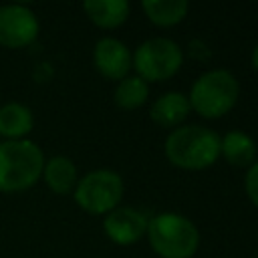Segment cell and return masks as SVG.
Wrapping results in <instances>:
<instances>
[{"label": "cell", "instance_id": "cell-1", "mask_svg": "<svg viewBox=\"0 0 258 258\" xmlns=\"http://www.w3.org/2000/svg\"><path fill=\"white\" fill-rule=\"evenodd\" d=\"M44 167V153L32 139L0 141V191L18 194L32 187Z\"/></svg>", "mask_w": 258, "mask_h": 258}, {"label": "cell", "instance_id": "cell-2", "mask_svg": "<svg viewBox=\"0 0 258 258\" xmlns=\"http://www.w3.org/2000/svg\"><path fill=\"white\" fill-rule=\"evenodd\" d=\"M167 159L181 169H206L220 157V135L204 125L175 127L165 139Z\"/></svg>", "mask_w": 258, "mask_h": 258}, {"label": "cell", "instance_id": "cell-3", "mask_svg": "<svg viewBox=\"0 0 258 258\" xmlns=\"http://www.w3.org/2000/svg\"><path fill=\"white\" fill-rule=\"evenodd\" d=\"M147 238L153 252L161 258H191L200 248V232L196 224L173 212L149 218Z\"/></svg>", "mask_w": 258, "mask_h": 258}, {"label": "cell", "instance_id": "cell-4", "mask_svg": "<svg viewBox=\"0 0 258 258\" xmlns=\"http://www.w3.org/2000/svg\"><path fill=\"white\" fill-rule=\"evenodd\" d=\"M238 97L240 83L236 75L226 69H212L194 81L187 101L198 115L206 119H218L234 109Z\"/></svg>", "mask_w": 258, "mask_h": 258}, {"label": "cell", "instance_id": "cell-5", "mask_svg": "<svg viewBox=\"0 0 258 258\" xmlns=\"http://www.w3.org/2000/svg\"><path fill=\"white\" fill-rule=\"evenodd\" d=\"M123 179L113 169H93L79 177L73 196L81 210L93 216L109 214L123 198Z\"/></svg>", "mask_w": 258, "mask_h": 258}, {"label": "cell", "instance_id": "cell-6", "mask_svg": "<svg viewBox=\"0 0 258 258\" xmlns=\"http://www.w3.org/2000/svg\"><path fill=\"white\" fill-rule=\"evenodd\" d=\"M183 62L181 46L167 36H153L141 42L131 54V67H135L137 77L147 81L171 79Z\"/></svg>", "mask_w": 258, "mask_h": 258}, {"label": "cell", "instance_id": "cell-7", "mask_svg": "<svg viewBox=\"0 0 258 258\" xmlns=\"http://www.w3.org/2000/svg\"><path fill=\"white\" fill-rule=\"evenodd\" d=\"M40 30L38 16L26 4H0V46L22 48L36 40Z\"/></svg>", "mask_w": 258, "mask_h": 258}, {"label": "cell", "instance_id": "cell-8", "mask_svg": "<svg viewBox=\"0 0 258 258\" xmlns=\"http://www.w3.org/2000/svg\"><path fill=\"white\" fill-rule=\"evenodd\" d=\"M147 222L149 218L141 210L129 206H117L115 210L105 214L103 230L111 242L119 246H129L139 242L147 234Z\"/></svg>", "mask_w": 258, "mask_h": 258}, {"label": "cell", "instance_id": "cell-9", "mask_svg": "<svg viewBox=\"0 0 258 258\" xmlns=\"http://www.w3.org/2000/svg\"><path fill=\"white\" fill-rule=\"evenodd\" d=\"M93 62L103 77L121 81L129 75L131 52L123 40L113 38V36H103L97 40L93 48Z\"/></svg>", "mask_w": 258, "mask_h": 258}, {"label": "cell", "instance_id": "cell-10", "mask_svg": "<svg viewBox=\"0 0 258 258\" xmlns=\"http://www.w3.org/2000/svg\"><path fill=\"white\" fill-rule=\"evenodd\" d=\"M189 111L191 107L187 95L179 91H167L153 101V105L149 107V117L159 127H179V123L185 121Z\"/></svg>", "mask_w": 258, "mask_h": 258}, {"label": "cell", "instance_id": "cell-11", "mask_svg": "<svg viewBox=\"0 0 258 258\" xmlns=\"http://www.w3.org/2000/svg\"><path fill=\"white\" fill-rule=\"evenodd\" d=\"M40 177L44 179V183L54 194H60V196L71 194L79 181L77 165L67 155H52V157L44 159V167H42Z\"/></svg>", "mask_w": 258, "mask_h": 258}, {"label": "cell", "instance_id": "cell-12", "mask_svg": "<svg viewBox=\"0 0 258 258\" xmlns=\"http://www.w3.org/2000/svg\"><path fill=\"white\" fill-rule=\"evenodd\" d=\"M34 127V115L28 105L10 101L0 107V135L4 139H26Z\"/></svg>", "mask_w": 258, "mask_h": 258}, {"label": "cell", "instance_id": "cell-13", "mask_svg": "<svg viewBox=\"0 0 258 258\" xmlns=\"http://www.w3.org/2000/svg\"><path fill=\"white\" fill-rule=\"evenodd\" d=\"M256 141L242 129H232L220 137V155L236 167H250L256 161Z\"/></svg>", "mask_w": 258, "mask_h": 258}, {"label": "cell", "instance_id": "cell-14", "mask_svg": "<svg viewBox=\"0 0 258 258\" xmlns=\"http://www.w3.org/2000/svg\"><path fill=\"white\" fill-rule=\"evenodd\" d=\"M87 16L101 28H117L129 16L127 0H87L83 4Z\"/></svg>", "mask_w": 258, "mask_h": 258}, {"label": "cell", "instance_id": "cell-15", "mask_svg": "<svg viewBox=\"0 0 258 258\" xmlns=\"http://www.w3.org/2000/svg\"><path fill=\"white\" fill-rule=\"evenodd\" d=\"M141 8L157 26H173L181 22L189 10L187 0H143Z\"/></svg>", "mask_w": 258, "mask_h": 258}, {"label": "cell", "instance_id": "cell-16", "mask_svg": "<svg viewBox=\"0 0 258 258\" xmlns=\"http://www.w3.org/2000/svg\"><path fill=\"white\" fill-rule=\"evenodd\" d=\"M147 95H149V85L137 75H127L115 87V103L125 111L141 107L147 101Z\"/></svg>", "mask_w": 258, "mask_h": 258}, {"label": "cell", "instance_id": "cell-17", "mask_svg": "<svg viewBox=\"0 0 258 258\" xmlns=\"http://www.w3.org/2000/svg\"><path fill=\"white\" fill-rule=\"evenodd\" d=\"M244 187H246V194L252 200V204L258 206V159L248 167L246 177H244Z\"/></svg>", "mask_w": 258, "mask_h": 258}, {"label": "cell", "instance_id": "cell-18", "mask_svg": "<svg viewBox=\"0 0 258 258\" xmlns=\"http://www.w3.org/2000/svg\"><path fill=\"white\" fill-rule=\"evenodd\" d=\"M252 67L258 71V44H256L254 50H252Z\"/></svg>", "mask_w": 258, "mask_h": 258}]
</instances>
